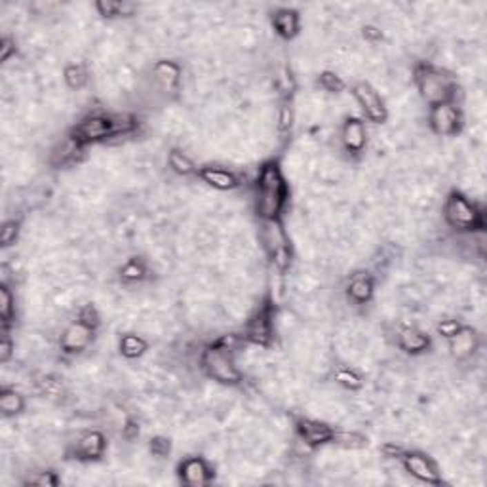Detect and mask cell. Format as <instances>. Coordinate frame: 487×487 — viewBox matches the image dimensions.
<instances>
[{"instance_id": "obj_1", "label": "cell", "mask_w": 487, "mask_h": 487, "mask_svg": "<svg viewBox=\"0 0 487 487\" xmlns=\"http://www.w3.org/2000/svg\"><path fill=\"white\" fill-rule=\"evenodd\" d=\"M288 189L280 168L265 164L257 177V212L265 221L276 219L286 204Z\"/></svg>"}, {"instance_id": "obj_2", "label": "cell", "mask_w": 487, "mask_h": 487, "mask_svg": "<svg viewBox=\"0 0 487 487\" xmlns=\"http://www.w3.org/2000/svg\"><path fill=\"white\" fill-rule=\"evenodd\" d=\"M417 88L423 95V99L430 105H440V103H449L453 95V80L449 79L446 72L438 71L434 67H421L415 72Z\"/></svg>"}, {"instance_id": "obj_3", "label": "cell", "mask_w": 487, "mask_h": 487, "mask_svg": "<svg viewBox=\"0 0 487 487\" xmlns=\"http://www.w3.org/2000/svg\"><path fill=\"white\" fill-rule=\"evenodd\" d=\"M202 366L208 371V375L219 383L236 385L240 381V371L235 366L232 354L228 350H223L219 346H212L206 350L202 356Z\"/></svg>"}, {"instance_id": "obj_4", "label": "cell", "mask_w": 487, "mask_h": 487, "mask_svg": "<svg viewBox=\"0 0 487 487\" xmlns=\"http://www.w3.org/2000/svg\"><path fill=\"white\" fill-rule=\"evenodd\" d=\"M481 213L476 210V206L470 204L463 195L453 192L446 202V219L453 228L459 230H470L478 227Z\"/></svg>"}, {"instance_id": "obj_5", "label": "cell", "mask_w": 487, "mask_h": 487, "mask_svg": "<svg viewBox=\"0 0 487 487\" xmlns=\"http://www.w3.org/2000/svg\"><path fill=\"white\" fill-rule=\"evenodd\" d=\"M112 122L110 117H101V115H92L84 118L79 126L74 128V139L84 145V143L101 141L105 137H112Z\"/></svg>"}, {"instance_id": "obj_6", "label": "cell", "mask_w": 487, "mask_h": 487, "mask_svg": "<svg viewBox=\"0 0 487 487\" xmlns=\"http://www.w3.org/2000/svg\"><path fill=\"white\" fill-rule=\"evenodd\" d=\"M354 97H356V101L360 103V107L364 109L366 117L370 118L371 122H383L385 120V107H383V103L379 99L377 92L370 84H366V82L356 84L354 86Z\"/></svg>"}, {"instance_id": "obj_7", "label": "cell", "mask_w": 487, "mask_h": 487, "mask_svg": "<svg viewBox=\"0 0 487 487\" xmlns=\"http://www.w3.org/2000/svg\"><path fill=\"white\" fill-rule=\"evenodd\" d=\"M152 79L162 94L175 95L179 92L181 69L173 61H168V59L157 61L152 65Z\"/></svg>"}, {"instance_id": "obj_8", "label": "cell", "mask_w": 487, "mask_h": 487, "mask_svg": "<svg viewBox=\"0 0 487 487\" xmlns=\"http://www.w3.org/2000/svg\"><path fill=\"white\" fill-rule=\"evenodd\" d=\"M430 126L438 135H453L459 128V110L453 103L434 105L430 112Z\"/></svg>"}, {"instance_id": "obj_9", "label": "cell", "mask_w": 487, "mask_h": 487, "mask_svg": "<svg viewBox=\"0 0 487 487\" xmlns=\"http://www.w3.org/2000/svg\"><path fill=\"white\" fill-rule=\"evenodd\" d=\"M92 335H94V328H90L84 322H72L67 330L63 331V337H61V348L63 352L74 354L82 352L84 348H88V345L92 343Z\"/></svg>"}, {"instance_id": "obj_10", "label": "cell", "mask_w": 487, "mask_h": 487, "mask_svg": "<svg viewBox=\"0 0 487 487\" xmlns=\"http://www.w3.org/2000/svg\"><path fill=\"white\" fill-rule=\"evenodd\" d=\"M404 468H406V472H409L413 478L426 481V484H438V481H440L433 461L426 459L424 455H419V453H406V455H404Z\"/></svg>"}, {"instance_id": "obj_11", "label": "cell", "mask_w": 487, "mask_h": 487, "mask_svg": "<svg viewBox=\"0 0 487 487\" xmlns=\"http://www.w3.org/2000/svg\"><path fill=\"white\" fill-rule=\"evenodd\" d=\"M181 479L187 484V486L200 487L206 486L210 481V468L208 464L200 459V457H190L187 461H183L181 464Z\"/></svg>"}, {"instance_id": "obj_12", "label": "cell", "mask_w": 487, "mask_h": 487, "mask_svg": "<svg viewBox=\"0 0 487 487\" xmlns=\"http://www.w3.org/2000/svg\"><path fill=\"white\" fill-rule=\"evenodd\" d=\"M299 434L307 446H322L333 440L335 430L330 428L326 423L320 421H301L299 423Z\"/></svg>"}, {"instance_id": "obj_13", "label": "cell", "mask_w": 487, "mask_h": 487, "mask_svg": "<svg viewBox=\"0 0 487 487\" xmlns=\"http://www.w3.org/2000/svg\"><path fill=\"white\" fill-rule=\"evenodd\" d=\"M366 137L368 134H366L364 122L358 118H348L341 132V141L345 145V149L350 152H360L366 147Z\"/></svg>"}, {"instance_id": "obj_14", "label": "cell", "mask_w": 487, "mask_h": 487, "mask_svg": "<svg viewBox=\"0 0 487 487\" xmlns=\"http://www.w3.org/2000/svg\"><path fill=\"white\" fill-rule=\"evenodd\" d=\"M270 337H272V320H270L268 310H263L250 322L246 339L253 345L265 346L270 343Z\"/></svg>"}, {"instance_id": "obj_15", "label": "cell", "mask_w": 487, "mask_h": 487, "mask_svg": "<svg viewBox=\"0 0 487 487\" xmlns=\"http://www.w3.org/2000/svg\"><path fill=\"white\" fill-rule=\"evenodd\" d=\"M105 436L101 433H86L77 444L74 448V455L79 459H99L105 453Z\"/></svg>"}, {"instance_id": "obj_16", "label": "cell", "mask_w": 487, "mask_h": 487, "mask_svg": "<svg viewBox=\"0 0 487 487\" xmlns=\"http://www.w3.org/2000/svg\"><path fill=\"white\" fill-rule=\"evenodd\" d=\"M200 177L204 183H208L210 187L217 190H228L236 187L235 173L221 170V168H202L200 170Z\"/></svg>"}, {"instance_id": "obj_17", "label": "cell", "mask_w": 487, "mask_h": 487, "mask_svg": "<svg viewBox=\"0 0 487 487\" xmlns=\"http://www.w3.org/2000/svg\"><path fill=\"white\" fill-rule=\"evenodd\" d=\"M398 345L408 352H423L424 348L428 346V337H426L424 331L417 330L415 326H409V328H401L400 330Z\"/></svg>"}, {"instance_id": "obj_18", "label": "cell", "mask_w": 487, "mask_h": 487, "mask_svg": "<svg viewBox=\"0 0 487 487\" xmlns=\"http://www.w3.org/2000/svg\"><path fill=\"white\" fill-rule=\"evenodd\" d=\"M272 25H275L276 32L286 37V39L295 37L299 31L297 12H293V10H280V12H276L275 17H272Z\"/></svg>"}, {"instance_id": "obj_19", "label": "cell", "mask_w": 487, "mask_h": 487, "mask_svg": "<svg viewBox=\"0 0 487 487\" xmlns=\"http://www.w3.org/2000/svg\"><path fill=\"white\" fill-rule=\"evenodd\" d=\"M476 348V335L470 330H459L451 337V352L457 358H468Z\"/></svg>"}, {"instance_id": "obj_20", "label": "cell", "mask_w": 487, "mask_h": 487, "mask_svg": "<svg viewBox=\"0 0 487 487\" xmlns=\"http://www.w3.org/2000/svg\"><path fill=\"white\" fill-rule=\"evenodd\" d=\"M371 295H373V282L370 276L352 278V282L348 286V297L352 299L354 303H366L370 301Z\"/></svg>"}, {"instance_id": "obj_21", "label": "cell", "mask_w": 487, "mask_h": 487, "mask_svg": "<svg viewBox=\"0 0 487 487\" xmlns=\"http://www.w3.org/2000/svg\"><path fill=\"white\" fill-rule=\"evenodd\" d=\"M147 350V343L143 341L141 335H134V333H128L124 337L120 339V352L124 354L126 358H137Z\"/></svg>"}, {"instance_id": "obj_22", "label": "cell", "mask_w": 487, "mask_h": 487, "mask_svg": "<svg viewBox=\"0 0 487 487\" xmlns=\"http://www.w3.org/2000/svg\"><path fill=\"white\" fill-rule=\"evenodd\" d=\"M25 408L23 396L17 394L16 390H4L0 394V409L4 415H17L21 413Z\"/></svg>"}, {"instance_id": "obj_23", "label": "cell", "mask_w": 487, "mask_h": 487, "mask_svg": "<svg viewBox=\"0 0 487 487\" xmlns=\"http://www.w3.org/2000/svg\"><path fill=\"white\" fill-rule=\"evenodd\" d=\"M65 84L71 90H80L88 82V71L82 63H71L63 72Z\"/></svg>"}, {"instance_id": "obj_24", "label": "cell", "mask_w": 487, "mask_h": 487, "mask_svg": "<svg viewBox=\"0 0 487 487\" xmlns=\"http://www.w3.org/2000/svg\"><path fill=\"white\" fill-rule=\"evenodd\" d=\"M145 275H147V268H145V265H143L141 261L130 259L120 268V278L128 284L141 282L143 278H145Z\"/></svg>"}, {"instance_id": "obj_25", "label": "cell", "mask_w": 487, "mask_h": 487, "mask_svg": "<svg viewBox=\"0 0 487 487\" xmlns=\"http://www.w3.org/2000/svg\"><path fill=\"white\" fill-rule=\"evenodd\" d=\"M168 164H170V168H172L173 172L179 173V175H190V173H195V164H192L189 160V157H187L185 152H181V150H172V152L168 155Z\"/></svg>"}, {"instance_id": "obj_26", "label": "cell", "mask_w": 487, "mask_h": 487, "mask_svg": "<svg viewBox=\"0 0 487 487\" xmlns=\"http://www.w3.org/2000/svg\"><path fill=\"white\" fill-rule=\"evenodd\" d=\"M12 316H14V295H12L8 286L2 284V288H0V318H2V322L8 324Z\"/></svg>"}, {"instance_id": "obj_27", "label": "cell", "mask_w": 487, "mask_h": 487, "mask_svg": "<svg viewBox=\"0 0 487 487\" xmlns=\"http://www.w3.org/2000/svg\"><path fill=\"white\" fill-rule=\"evenodd\" d=\"M320 86H322L326 92L339 94V92H343L345 84H343L341 77H337L335 72H324L322 77H320Z\"/></svg>"}, {"instance_id": "obj_28", "label": "cell", "mask_w": 487, "mask_h": 487, "mask_svg": "<svg viewBox=\"0 0 487 487\" xmlns=\"http://www.w3.org/2000/svg\"><path fill=\"white\" fill-rule=\"evenodd\" d=\"M335 381L337 383H341L343 386H346V388H360L361 386V381L360 377L354 373V371H350L348 368H343V370H339L337 373H335Z\"/></svg>"}, {"instance_id": "obj_29", "label": "cell", "mask_w": 487, "mask_h": 487, "mask_svg": "<svg viewBox=\"0 0 487 487\" xmlns=\"http://www.w3.org/2000/svg\"><path fill=\"white\" fill-rule=\"evenodd\" d=\"M17 230H19V225H17V221H6L4 225H2V232H0V242H2V246L4 248H8L10 244L16 242V236H17Z\"/></svg>"}, {"instance_id": "obj_30", "label": "cell", "mask_w": 487, "mask_h": 487, "mask_svg": "<svg viewBox=\"0 0 487 487\" xmlns=\"http://www.w3.org/2000/svg\"><path fill=\"white\" fill-rule=\"evenodd\" d=\"M79 320L80 322L88 324L90 328H95V326L99 324V312H97V308H95L92 303H86V305L80 307Z\"/></svg>"}, {"instance_id": "obj_31", "label": "cell", "mask_w": 487, "mask_h": 487, "mask_svg": "<svg viewBox=\"0 0 487 487\" xmlns=\"http://www.w3.org/2000/svg\"><path fill=\"white\" fill-rule=\"evenodd\" d=\"M27 484H31V486H55L57 478L54 476V472H37V474H31L27 478Z\"/></svg>"}, {"instance_id": "obj_32", "label": "cell", "mask_w": 487, "mask_h": 487, "mask_svg": "<svg viewBox=\"0 0 487 487\" xmlns=\"http://www.w3.org/2000/svg\"><path fill=\"white\" fill-rule=\"evenodd\" d=\"M150 453L155 457H166L170 453V440H166L162 436H157L150 440Z\"/></svg>"}, {"instance_id": "obj_33", "label": "cell", "mask_w": 487, "mask_h": 487, "mask_svg": "<svg viewBox=\"0 0 487 487\" xmlns=\"http://www.w3.org/2000/svg\"><path fill=\"white\" fill-rule=\"evenodd\" d=\"M95 8L99 12V16H120V2H97Z\"/></svg>"}, {"instance_id": "obj_34", "label": "cell", "mask_w": 487, "mask_h": 487, "mask_svg": "<svg viewBox=\"0 0 487 487\" xmlns=\"http://www.w3.org/2000/svg\"><path fill=\"white\" fill-rule=\"evenodd\" d=\"M459 330H461V326H459L455 320H441V322L438 324V331H440V335H444V337H448V339L453 337Z\"/></svg>"}, {"instance_id": "obj_35", "label": "cell", "mask_w": 487, "mask_h": 487, "mask_svg": "<svg viewBox=\"0 0 487 487\" xmlns=\"http://www.w3.org/2000/svg\"><path fill=\"white\" fill-rule=\"evenodd\" d=\"M14 348H16L14 343H12V341L8 339V335L4 333V337H2V341H0V361H2V364H6V361L12 358Z\"/></svg>"}, {"instance_id": "obj_36", "label": "cell", "mask_w": 487, "mask_h": 487, "mask_svg": "<svg viewBox=\"0 0 487 487\" xmlns=\"http://www.w3.org/2000/svg\"><path fill=\"white\" fill-rule=\"evenodd\" d=\"M364 39L371 42V44H375V42L383 39V32L379 31L377 27H364Z\"/></svg>"}, {"instance_id": "obj_37", "label": "cell", "mask_w": 487, "mask_h": 487, "mask_svg": "<svg viewBox=\"0 0 487 487\" xmlns=\"http://www.w3.org/2000/svg\"><path fill=\"white\" fill-rule=\"evenodd\" d=\"M14 42H12V39H4L2 40V61H8L10 59V54L14 52Z\"/></svg>"}]
</instances>
